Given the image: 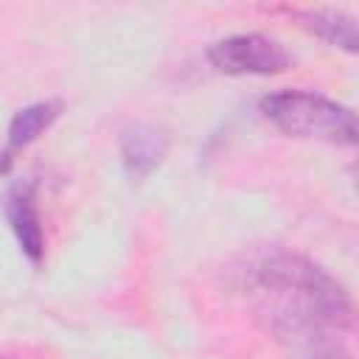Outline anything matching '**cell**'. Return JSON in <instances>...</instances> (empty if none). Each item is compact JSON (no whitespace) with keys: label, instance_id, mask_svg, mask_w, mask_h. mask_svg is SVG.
<instances>
[{"label":"cell","instance_id":"6da1fadb","mask_svg":"<svg viewBox=\"0 0 359 359\" xmlns=\"http://www.w3.org/2000/svg\"><path fill=\"white\" fill-rule=\"evenodd\" d=\"M236 289L297 359H351L342 342L353 328L351 297L306 255L261 250L236 269Z\"/></svg>","mask_w":359,"mask_h":359},{"label":"cell","instance_id":"7a4b0ae2","mask_svg":"<svg viewBox=\"0 0 359 359\" xmlns=\"http://www.w3.org/2000/svg\"><path fill=\"white\" fill-rule=\"evenodd\" d=\"M261 112L289 137L325 140L334 146L356 143V115L320 93L280 90L261 101Z\"/></svg>","mask_w":359,"mask_h":359},{"label":"cell","instance_id":"3957f363","mask_svg":"<svg viewBox=\"0 0 359 359\" xmlns=\"http://www.w3.org/2000/svg\"><path fill=\"white\" fill-rule=\"evenodd\" d=\"M208 59L227 76H272L289 67V53L280 42L264 34H238L210 45Z\"/></svg>","mask_w":359,"mask_h":359},{"label":"cell","instance_id":"277c9868","mask_svg":"<svg viewBox=\"0 0 359 359\" xmlns=\"http://www.w3.org/2000/svg\"><path fill=\"white\" fill-rule=\"evenodd\" d=\"M6 219L14 230V238L22 250V255L31 264H39L45 255V233L42 219L36 208V182L34 180H17L6 191Z\"/></svg>","mask_w":359,"mask_h":359},{"label":"cell","instance_id":"5b68a950","mask_svg":"<svg viewBox=\"0 0 359 359\" xmlns=\"http://www.w3.org/2000/svg\"><path fill=\"white\" fill-rule=\"evenodd\" d=\"M168 151V135L165 129L154 123H132L121 132V163L129 180L149 177Z\"/></svg>","mask_w":359,"mask_h":359},{"label":"cell","instance_id":"8992f818","mask_svg":"<svg viewBox=\"0 0 359 359\" xmlns=\"http://www.w3.org/2000/svg\"><path fill=\"white\" fill-rule=\"evenodd\" d=\"M294 17L300 20L303 28L314 31L320 39L353 53L356 50V20L345 11L337 8H303L294 11Z\"/></svg>","mask_w":359,"mask_h":359},{"label":"cell","instance_id":"52a82bcc","mask_svg":"<svg viewBox=\"0 0 359 359\" xmlns=\"http://www.w3.org/2000/svg\"><path fill=\"white\" fill-rule=\"evenodd\" d=\"M62 112V104L59 101H36L31 107H22L11 123H8V146L11 149H25L31 146Z\"/></svg>","mask_w":359,"mask_h":359},{"label":"cell","instance_id":"ba28073f","mask_svg":"<svg viewBox=\"0 0 359 359\" xmlns=\"http://www.w3.org/2000/svg\"><path fill=\"white\" fill-rule=\"evenodd\" d=\"M8 168H11V157L8 151H0V174H8Z\"/></svg>","mask_w":359,"mask_h":359}]
</instances>
